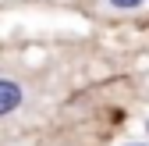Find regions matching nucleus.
<instances>
[{
	"mask_svg": "<svg viewBox=\"0 0 149 146\" xmlns=\"http://www.w3.org/2000/svg\"><path fill=\"white\" fill-rule=\"evenodd\" d=\"M25 103H29V86L11 75H0V118L18 114Z\"/></svg>",
	"mask_w": 149,
	"mask_h": 146,
	"instance_id": "1",
	"label": "nucleus"
},
{
	"mask_svg": "<svg viewBox=\"0 0 149 146\" xmlns=\"http://www.w3.org/2000/svg\"><path fill=\"white\" fill-rule=\"evenodd\" d=\"M146 4H149V0H100V7L107 14H128V11H139Z\"/></svg>",
	"mask_w": 149,
	"mask_h": 146,
	"instance_id": "2",
	"label": "nucleus"
},
{
	"mask_svg": "<svg viewBox=\"0 0 149 146\" xmlns=\"http://www.w3.org/2000/svg\"><path fill=\"white\" fill-rule=\"evenodd\" d=\"M121 146H146V142H121Z\"/></svg>",
	"mask_w": 149,
	"mask_h": 146,
	"instance_id": "3",
	"label": "nucleus"
},
{
	"mask_svg": "<svg viewBox=\"0 0 149 146\" xmlns=\"http://www.w3.org/2000/svg\"><path fill=\"white\" fill-rule=\"evenodd\" d=\"M146 132H149V118H146Z\"/></svg>",
	"mask_w": 149,
	"mask_h": 146,
	"instance_id": "4",
	"label": "nucleus"
}]
</instances>
